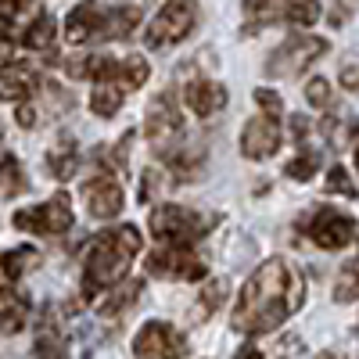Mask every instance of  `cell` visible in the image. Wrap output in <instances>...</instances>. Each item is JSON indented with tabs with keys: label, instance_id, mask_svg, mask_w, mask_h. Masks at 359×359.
I'll return each instance as SVG.
<instances>
[{
	"label": "cell",
	"instance_id": "1",
	"mask_svg": "<svg viewBox=\"0 0 359 359\" xmlns=\"http://www.w3.org/2000/svg\"><path fill=\"white\" fill-rule=\"evenodd\" d=\"M298 306H302V280L287 269V262L266 259L241 287V298H237V309H233V327L241 334H269Z\"/></svg>",
	"mask_w": 359,
	"mask_h": 359
},
{
	"label": "cell",
	"instance_id": "2",
	"mask_svg": "<svg viewBox=\"0 0 359 359\" xmlns=\"http://www.w3.org/2000/svg\"><path fill=\"white\" fill-rule=\"evenodd\" d=\"M137 252H140V230L130 226V223L97 233L86 248V259H83V291H86V298H94L97 291L123 280Z\"/></svg>",
	"mask_w": 359,
	"mask_h": 359
},
{
	"label": "cell",
	"instance_id": "3",
	"mask_svg": "<svg viewBox=\"0 0 359 359\" xmlns=\"http://www.w3.org/2000/svg\"><path fill=\"white\" fill-rule=\"evenodd\" d=\"M140 22L137 8H111L101 11L97 4H79L65 18V40L69 43H90V40H126Z\"/></svg>",
	"mask_w": 359,
	"mask_h": 359
},
{
	"label": "cell",
	"instance_id": "4",
	"mask_svg": "<svg viewBox=\"0 0 359 359\" xmlns=\"http://www.w3.org/2000/svg\"><path fill=\"white\" fill-rule=\"evenodd\" d=\"M219 223V216H201L184 205H162L151 212V233L162 245H194Z\"/></svg>",
	"mask_w": 359,
	"mask_h": 359
},
{
	"label": "cell",
	"instance_id": "5",
	"mask_svg": "<svg viewBox=\"0 0 359 359\" xmlns=\"http://www.w3.org/2000/svg\"><path fill=\"white\" fill-rule=\"evenodd\" d=\"M144 133H147V144H151L158 155H172L176 147L184 144V115H180V108L169 94H158L151 101Z\"/></svg>",
	"mask_w": 359,
	"mask_h": 359
},
{
	"label": "cell",
	"instance_id": "6",
	"mask_svg": "<svg viewBox=\"0 0 359 359\" xmlns=\"http://www.w3.org/2000/svg\"><path fill=\"white\" fill-rule=\"evenodd\" d=\"M11 219H15L18 230H29V233H65L72 226V198L65 191H57L43 205L18 208Z\"/></svg>",
	"mask_w": 359,
	"mask_h": 359
},
{
	"label": "cell",
	"instance_id": "7",
	"mask_svg": "<svg viewBox=\"0 0 359 359\" xmlns=\"http://www.w3.org/2000/svg\"><path fill=\"white\" fill-rule=\"evenodd\" d=\"M327 40L320 36H291L287 43H280L273 50V57L266 62V72L269 76H298L302 69H309L320 54H327Z\"/></svg>",
	"mask_w": 359,
	"mask_h": 359
},
{
	"label": "cell",
	"instance_id": "8",
	"mask_svg": "<svg viewBox=\"0 0 359 359\" xmlns=\"http://www.w3.org/2000/svg\"><path fill=\"white\" fill-rule=\"evenodd\" d=\"M133 352H137V359H180V355H187V341L172 323L147 320L137 331Z\"/></svg>",
	"mask_w": 359,
	"mask_h": 359
},
{
	"label": "cell",
	"instance_id": "9",
	"mask_svg": "<svg viewBox=\"0 0 359 359\" xmlns=\"http://www.w3.org/2000/svg\"><path fill=\"white\" fill-rule=\"evenodd\" d=\"M191 29H194V4L191 0H169V4L155 15V22L147 25L144 40L151 47H169V43L184 40Z\"/></svg>",
	"mask_w": 359,
	"mask_h": 359
},
{
	"label": "cell",
	"instance_id": "10",
	"mask_svg": "<svg viewBox=\"0 0 359 359\" xmlns=\"http://www.w3.org/2000/svg\"><path fill=\"white\" fill-rule=\"evenodd\" d=\"M147 273L169 277V280H201L205 262L194 252H187V245H162L147 255Z\"/></svg>",
	"mask_w": 359,
	"mask_h": 359
},
{
	"label": "cell",
	"instance_id": "11",
	"mask_svg": "<svg viewBox=\"0 0 359 359\" xmlns=\"http://www.w3.org/2000/svg\"><path fill=\"white\" fill-rule=\"evenodd\" d=\"M306 233L313 237V245H320L327 252H338V248L355 241V219L338 212V208H320V212L309 219Z\"/></svg>",
	"mask_w": 359,
	"mask_h": 359
},
{
	"label": "cell",
	"instance_id": "12",
	"mask_svg": "<svg viewBox=\"0 0 359 359\" xmlns=\"http://www.w3.org/2000/svg\"><path fill=\"white\" fill-rule=\"evenodd\" d=\"M277 147H280V118L273 115H255L245 123V133H241V151L245 158H269V155H277Z\"/></svg>",
	"mask_w": 359,
	"mask_h": 359
},
{
	"label": "cell",
	"instance_id": "13",
	"mask_svg": "<svg viewBox=\"0 0 359 359\" xmlns=\"http://www.w3.org/2000/svg\"><path fill=\"white\" fill-rule=\"evenodd\" d=\"M83 198H86V208L94 219H115L123 212V187H118V180L108 176V172L90 180L83 187Z\"/></svg>",
	"mask_w": 359,
	"mask_h": 359
},
{
	"label": "cell",
	"instance_id": "14",
	"mask_svg": "<svg viewBox=\"0 0 359 359\" xmlns=\"http://www.w3.org/2000/svg\"><path fill=\"white\" fill-rule=\"evenodd\" d=\"M184 104L201 118H212L216 111L226 108V86H219L212 79H191L184 86Z\"/></svg>",
	"mask_w": 359,
	"mask_h": 359
},
{
	"label": "cell",
	"instance_id": "15",
	"mask_svg": "<svg viewBox=\"0 0 359 359\" xmlns=\"http://www.w3.org/2000/svg\"><path fill=\"white\" fill-rule=\"evenodd\" d=\"M29 320V302L15 287H0V334H18Z\"/></svg>",
	"mask_w": 359,
	"mask_h": 359
},
{
	"label": "cell",
	"instance_id": "16",
	"mask_svg": "<svg viewBox=\"0 0 359 359\" xmlns=\"http://www.w3.org/2000/svg\"><path fill=\"white\" fill-rule=\"evenodd\" d=\"M33 76H29L22 65H4L0 69V101H29L33 94Z\"/></svg>",
	"mask_w": 359,
	"mask_h": 359
},
{
	"label": "cell",
	"instance_id": "17",
	"mask_svg": "<svg viewBox=\"0 0 359 359\" xmlns=\"http://www.w3.org/2000/svg\"><path fill=\"white\" fill-rule=\"evenodd\" d=\"M54 36H57L54 18H50V15H36L33 22H29V25L22 29L18 43H22V47H29V50H50V47H54Z\"/></svg>",
	"mask_w": 359,
	"mask_h": 359
},
{
	"label": "cell",
	"instance_id": "18",
	"mask_svg": "<svg viewBox=\"0 0 359 359\" xmlns=\"http://www.w3.org/2000/svg\"><path fill=\"white\" fill-rule=\"evenodd\" d=\"M47 165H50V176H54V180H69V176L76 172L79 151H76V144H72L69 133H62V140H57V151H50Z\"/></svg>",
	"mask_w": 359,
	"mask_h": 359
},
{
	"label": "cell",
	"instance_id": "19",
	"mask_svg": "<svg viewBox=\"0 0 359 359\" xmlns=\"http://www.w3.org/2000/svg\"><path fill=\"white\" fill-rule=\"evenodd\" d=\"M123 94L126 90L118 83H97L94 94H90V108H94V115H101V118H111L118 108H123Z\"/></svg>",
	"mask_w": 359,
	"mask_h": 359
},
{
	"label": "cell",
	"instance_id": "20",
	"mask_svg": "<svg viewBox=\"0 0 359 359\" xmlns=\"http://www.w3.org/2000/svg\"><path fill=\"white\" fill-rule=\"evenodd\" d=\"M25 191V176L15 155H0V198H18Z\"/></svg>",
	"mask_w": 359,
	"mask_h": 359
},
{
	"label": "cell",
	"instance_id": "21",
	"mask_svg": "<svg viewBox=\"0 0 359 359\" xmlns=\"http://www.w3.org/2000/svg\"><path fill=\"white\" fill-rule=\"evenodd\" d=\"M40 262V252L36 248H11L4 259H0V269H4V273H8V280H18L22 273H29V269H33Z\"/></svg>",
	"mask_w": 359,
	"mask_h": 359
},
{
	"label": "cell",
	"instance_id": "22",
	"mask_svg": "<svg viewBox=\"0 0 359 359\" xmlns=\"http://www.w3.org/2000/svg\"><path fill=\"white\" fill-rule=\"evenodd\" d=\"M108 291H111V294L97 306V313H101V316H118V313H123V309L133 302V298L140 294V284H133V280H130V284H118V287L111 284Z\"/></svg>",
	"mask_w": 359,
	"mask_h": 359
},
{
	"label": "cell",
	"instance_id": "23",
	"mask_svg": "<svg viewBox=\"0 0 359 359\" xmlns=\"http://www.w3.org/2000/svg\"><path fill=\"white\" fill-rule=\"evenodd\" d=\"M359 298V259H348L334 284V302H355Z\"/></svg>",
	"mask_w": 359,
	"mask_h": 359
},
{
	"label": "cell",
	"instance_id": "24",
	"mask_svg": "<svg viewBox=\"0 0 359 359\" xmlns=\"http://www.w3.org/2000/svg\"><path fill=\"white\" fill-rule=\"evenodd\" d=\"M284 18L291 25H316L320 22V0H284Z\"/></svg>",
	"mask_w": 359,
	"mask_h": 359
},
{
	"label": "cell",
	"instance_id": "25",
	"mask_svg": "<svg viewBox=\"0 0 359 359\" xmlns=\"http://www.w3.org/2000/svg\"><path fill=\"white\" fill-rule=\"evenodd\" d=\"M316 169H320V155H316V151H302L298 158H291V162H287V169H284V172H287L291 180H313V172H316Z\"/></svg>",
	"mask_w": 359,
	"mask_h": 359
},
{
	"label": "cell",
	"instance_id": "26",
	"mask_svg": "<svg viewBox=\"0 0 359 359\" xmlns=\"http://www.w3.org/2000/svg\"><path fill=\"white\" fill-rule=\"evenodd\" d=\"M327 194H345V198H355V184H352V176L341 169V165H334L331 172H327Z\"/></svg>",
	"mask_w": 359,
	"mask_h": 359
},
{
	"label": "cell",
	"instance_id": "27",
	"mask_svg": "<svg viewBox=\"0 0 359 359\" xmlns=\"http://www.w3.org/2000/svg\"><path fill=\"white\" fill-rule=\"evenodd\" d=\"M331 83H327V79H309L306 83V101L309 104H316V108H327V104H331Z\"/></svg>",
	"mask_w": 359,
	"mask_h": 359
},
{
	"label": "cell",
	"instance_id": "28",
	"mask_svg": "<svg viewBox=\"0 0 359 359\" xmlns=\"http://www.w3.org/2000/svg\"><path fill=\"white\" fill-rule=\"evenodd\" d=\"M255 104L266 111V115H273V118H280V111H284V101H280V94H273V90H255Z\"/></svg>",
	"mask_w": 359,
	"mask_h": 359
},
{
	"label": "cell",
	"instance_id": "29",
	"mask_svg": "<svg viewBox=\"0 0 359 359\" xmlns=\"http://www.w3.org/2000/svg\"><path fill=\"white\" fill-rule=\"evenodd\" d=\"M22 8H29V0H0V25H11Z\"/></svg>",
	"mask_w": 359,
	"mask_h": 359
},
{
	"label": "cell",
	"instance_id": "30",
	"mask_svg": "<svg viewBox=\"0 0 359 359\" xmlns=\"http://www.w3.org/2000/svg\"><path fill=\"white\" fill-rule=\"evenodd\" d=\"M223 298H226V284H223V280H216V284L205 287V306H208V309H216Z\"/></svg>",
	"mask_w": 359,
	"mask_h": 359
},
{
	"label": "cell",
	"instance_id": "31",
	"mask_svg": "<svg viewBox=\"0 0 359 359\" xmlns=\"http://www.w3.org/2000/svg\"><path fill=\"white\" fill-rule=\"evenodd\" d=\"M33 359H65V352H62V345H57V341L40 338V348H36V355H33Z\"/></svg>",
	"mask_w": 359,
	"mask_h": 359
},
{
	"label": "cell",
	"instance_id": "32",
	"mask_svg": "<svg viewBox=\"0 0 359 359\" xmlns=\"http://www.w3.org/2000/svg\"><path fill=\"white\" fill-rule=\"evenodd\" d=\"M15 118H18V126H25V130H33V126H36V108H33V104H18Z\"/></svg>",
	"mask_w": 359,
	"mask_h": 359
},
{
	"label": "cell",
	"instance_id": "33",
	"mask_svg": "<svg viewBox=\"0 0 359 359\" xmlns=\"http://www.w3.org/2000/svg\"><path fill=\"white\" fill-rule=\"evenodd\" d=\"M233 359H262V352H259V348H252V345H245V348L237 352Z\"/></svg>",
	"mask_w": 359,
	"mask_h": 359
},
{
	"label": "cell",
	"instance_id": "34",
	"mask_svg": "<svg viewBox=\"0 0 359 359\" xmlns=\"http://www.w3.org/2000/svg\"><path fill=\"white\" fill-rule=\"evenodd\" d=\"M269 0H245V11H262Z\"/></svg>",
	"mask_w": 359,
	"mask_h": 359
},
{
	"label": "cell",
	"instance_id": "35",
	"mask_svg": "<svg viewBox=\"0 0 359 359\" xmlns=\"http://www.w3.org/2000/svg\"><path fill=\"white\" fill-rule=\"evenodd\" d=\"M355 169H359V147H355Z\"/></svg>",
	"mask_w": 359,
	"mask_h": 359
}]
</instances>
